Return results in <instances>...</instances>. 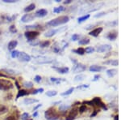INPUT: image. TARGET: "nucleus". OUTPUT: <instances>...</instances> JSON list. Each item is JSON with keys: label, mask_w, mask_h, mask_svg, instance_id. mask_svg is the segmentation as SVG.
<instances>
[{"label": "nucleus", "mask_w": 121, "mask_h": 120, "mask_svg": "<svg viewBox=\"0 0 121 120\" xmlns=\"http://www.w3.org/2000/svg\"><path fill=\"white\" fill-rule=\"evenodd\" d=\"M19 54V51L18 50H13V51H11V55L13 58H18Z\"/></svg>", "instance_id": "nucleus-36"}, {"label": "nucleus", "mask_w": 121, "mask_h": 120, "mask_svg": "<svg viewBox=\"0 0 121 120\" xmlns=\"http://www.w3.org/2000/svg\"><path fill=\"white\" fill-rule=\"evenodd\" d=\"M86 70V67L85 65L82 63H76L74 67H73V72L74 73H79V72H82Z\"/></svg>", "instance_id": "nucleus-7"}, {"label": "nucleus", "mask_w": 121, "mask_h": 120, "mask_svg": "<svg viewBox=\"0 0 121 120\" xmlns=\"http://www.w3.org/2000/svg\"><path fill=\"white\" fill-rule=\"evenodd\" d=\"M44 117L47 120H58L59 115L56 111V110L50 108V109H48V110L44 112Z\"/></svg>", "instance_id": "nucleus-2"}, {"label": "nucleus", "mask_w": 121, "mask_h": 120, "mask_svg": "<svg viewBox=\"0 0 121 120\" xmlns=\"http://www.w3.org/2000/svg\"><path fill=\"white\" fill-rule=\"evenodd\" d=\"M13 88H14V84H12L11 81H10L8 80L0 79V90L9 91V90L12 89Z\"/></svg>", "instance_id": "nucleus-4"}, {"label": "nucleus", "mask_w": 121, "mask_h": 120, "mask_svg": "<svg viewBox=\"0 0 121 120\" xmlns=\"http://www.w3.org/2000/svg\"><path fill=\"white\" fill-rule=\"evenodd\" d=\"M41 106H42V104H39V105H37L36 106H35V107L33 108V111H36V110H37L38 108L41 107Z\"/></svg>", "instance_id": "nucleus-51"}, {"label": "nucleus", "mask_w": 121, "mask_h": 120, "mask_svg": "<svg viewBox=\"0 0 121 120\" xmlns=\"http://www.w3.org/2000/svg\"><path fill=\"white\" fill-rule=\"evenodd\" d=\"M105 63H106V64H111V65H112V66H118L119 62H118V60L114 59V60L107 61V62H105Z\"/></svg>", "instance_id": "nucleus-30"}, {"label": "nucleus", "mask_w": 121, "mask_h": 120, "mask_svg": "<svg viewBox=\"0 0 121 120\" xmlns=\"http://www.w3.org/2000/svg\"><path fill=\"white\" fill-rule=\"evenodd\" d=\"M52 68H54L58 72V73L60 74H66L69 72V67H52Z\"/></svg>", "instance_id": "nucleus-14"}, {"label": "nucleus", "mask_w": 121, "mask_h": 120, "mask_svg": "<svg viewBox=\"0 0 121 120\" xmlns=\"http://www.w3.org/2000/svg\"><path fill=\"white\" fill-rule=\"evenodd\" d=\"M95 51V49L93 47H87V48L85 49V52H86L87 54H91Z\"/></svg>", "instance_id": "nucleus-40"}, {"label": "nucleus", "mask_w": 121, "mask_h": 120, "mask_svg": "<svg viewBox=\"0 0 121 120\" xmlns=\"http://www.w3.org/2000/svg\"><path fill=\"white\" fill-rule=\"evenodd\" d=\"M21 119L22 120H28L30 119V115H29L28 113H23L22 115H21Z\"/></svg>", "instance_id": "nucleus-37"}, {"label": "nucleus", "mask_w": 121, "mask_h": 120, "mask_svg": "<svg viewBox=\"0 0 121 120\" xmlns=\"http://www.w3.org/2000/svg\"><path fill=\"white\" fill-rule=\"evenodd\" d=\"M117 71L116 69H108L107 70V75L108 76V77H113L115 75H116Z\"/></svg>", "instance_id": "nucleus-23"}, {"label": "nucleus", "mask_w": 121, "mask_h": 120, "mask_svg": "<svg viewBox=\"0 0 121 120\" xmlns=\"http://www.w3.org/2000/svg\"><path fill=\"white\" fill-rule=\"evenodd\" d=\"M116 24H118V21L117 20H115V21H113V22H110V23L107 24V26H114V25H116Z\"/></svg>", "instance_id": "nucleus-47"}, {"label": "nucleus", "mask_w": 121, "mask_h": 120, "mask_svg": "<svg viewBox=\"0 0 121 120\" xmlns=\"http://www.w3.org/2000/svg\"><path fill=\"white\" fill-rule=\"evenodd\" d=\"M89 87V84H82V86H78V88H88Z\"/></svg>", "instance_id": "nucleus-50"}, {"label": "nucleus", "mask_w": 121, "mask_h": 120, "mask_svg": "<svg viewBox=\"0 0 121 120\" xmlns=\"http://www.w3.org/2000/svg\"><path fill=\"white\" fill-rule=\"evenodd\" d=\"M9 30H10V32H11L12 33H15L17 32V29H16V28H15V25H11V26H10Z\"/></svg>", "instance_id": "nucleus-41"}, {"label": "nucleus", "mask_w": 121, "mask_h": 120, "mask_svg": "<svg viewBox=\"0 0 121 120\" xmlns=\"http://www.w3.org/2000/svg\"><path fill=\"white\" fill-rule=\"evenodd\" d=\"M15 85H16V87L18 88L19 89V88H20V85H19V84L18 81H15Z\"/></svg>", "instance_id": "nucleus-56"}, {"label": "nucleus", "mask_w": 121, "mask_h": 120, "mask_svg": "<svg viewBox=\"0 0 121 120\" xmlns=\"http://www.w3.org/2000/svg\"><path fill=\"white\" fill-rule=\"evenodd\" d=\"M50 45V42L49 41H43V42H40L39 46H40V48H47Z\"/></svg>", "instance_id": "nucleus-24"}, {"label": "nucleus", "mask_w": 121, "mask_h": 120, "mask_svg": "<svg viewBox=\"0 0 121 120\" xmlns=\"http://www.w3.org/2000/svg\"><path fill=\"white\" fill-rule=\"evenodd\" d=\"M4 120H17V118L15 115H10L8 117L5 118Z\"/></svg>", "instance_id": "nucleus-43"}, {"label": "nucleus", "mask_w": 121, "mask_h": 120, "mask_svg": "<svg viewBox=\"0 0 121 120\" xmlns=\"http://www.w3.org/2000/svg\"><path fill=\"white\" fill-rule=\"evenodd\" d=\"M7 112V108L3 105H0V115Z\"/></svg>", "instance_id": "nucleus-34"}, {"label": "nucleus", "mask_w": 121, "mask_h": 120, "mask_svg": "<svg viewBox=\"0 0 121 120\" xmlns=\"http://www.w3.org/2000/svg\"><path fill=\"white\" fill-rule=\"evenodd\" d=\"M0 77H4V78H10L8 76H7V75H4L3 73H0Z\"/></svg>", "instance_id": "nucleus-53"}, {"label": "nucleus", "mask_w": 121, "mask_h": 120, "mask_svg": "<svg viewBox=\"0 0 121 120\" xmlns=\"http://www.w3.org/2000/svg\"><path fill=\"white\" fill-rule=\"evenodd\" d=\"M67 28H62V29H51V30L48 31L45 34H44V37H51L52 36H54L55 34H56V33L60 32V31H63L66 29Z\"/></svg>", "instance_id": "nucleus-11"}, {"label": "nucleus", "mask_w": 121, "mask_h": 120, "mask_svg": "<svg viewBox=\"0 0 121 120\" xmlns=\"http://www.w3.org/2000/svg\"><path fill=\"white\" fill-rule=\"evenodd\" d=\"M3 3H16V0H3Z\"/></svg>", "instance_id": "nucleus-48"}, {"label": "nucleus", "mask_w": 121, "mask_h": 120, "mask_svg": "<svg viewBox=\"0 0 121 120\" xmlns=\"http://www.w3.org/2000/svg\"><path fill=\"white\" fill-rule=\"evenodd\" d=\"M111 50H112V46L110 45H103L97 48V51L99 53L107 52V51H110Z\"/></svg>", "instance_id": "nucleus-12"}, {"label": "nucleus", "mask_w": 121, "mask_h": 120, "mask_svg": "<svg viewBox=\"0 0 121 120\" xmlns=\"http://www.w3.org/2000/svg\"><path fill=\"white\" fill-rule=\"evenodd\" d=\"M39 101L37 99H34V98H25L23 100V103L25 105H31V104L36 103V102H38Z\"/></svg>", "instance_id": "nucleus-18"}, {"label": "nucleus", "mask_w": 121, "mask_h": 120, "mask_svg": "<svg viewBox=\"0 0 121 120\" xmlns=\"http://www.w3.org/2000/svg\"><path fill=\"white\" fill-rule=\"evenodd\" d=\"M17 45H18V42H17V41H15V40L11 41V42L8 43V45H7V48H8L9 50L13 51L15 50V47L17 46Z\"/></svg>", "instance_id": "nucleus-16"}, {"label": "nucleus", "mask_w": 121, "mask_h": 120, "mask_svg": "<svg viewBox=\"0 0 121 120\" xmlns=\"http://www.w3.org/2000/svg\"><path fill=\"white\" fill-rule=\"evenodd\" d=\"M103 31V28L99 27V28H97V29H95L94 30H92L91 32H90L89 34L91 36H93V37H98L99 34L101 33V32Z\"/></svg>", "instance_id": "nucleus-15"}, {"label": "nucleus", "mask_w": 121, "mask_h": 120, "mask_svg": "<svg viewBox=\"0 0 121 120\" xmlns=\"http://www.w3.org/2000/svg\"><path fill=\"white\" fill-rule=\"evenodd\" d=\"M18 58L21 62H30L31 61V56L25 52H19Z\"/></svg>", "instance_id": "nucleus-8"}, {"label": "nucleus", "mask_w": 121, "mask_h": 120, "mask_svg": "<svg viewBox=\"0 0 121 120\" xmlns=\"http://www.w3.org/2000/svg\"><path fill=\"white\" fill-rule=\"evenodd\" d=\"M47 14H48V11H47L46 9H40L36 11L35 16L40 17V18H41V17H44L45 15H47Z\"/></svg>", "instance_id": "nucleus-13"}, {"label": "nucleus", "mask_w": 121, "mask_h": 120, "mask_svg": "<svg viewBox=\"0 0 121 120\" xmlns=\"http://www.w3.org/2000/svg\"><path fill=\"white\" fill-rule=\"evenodd\" d=\"M84 79H85V76H84V75H82V74H79L74 77V81H82V80H83Z\"/></svg>", "instance_id": "nucleus-32"}, {"label": "nucleus", "mask_w": 121, "mask_h": 120, "mask_svg": "<svg viewBox=\"0 0 121 120\" xmlns=\"http://www.w3.org/2000/svg\"><path fill=\"white\" fill-rule=\"evenodd\" d=\"M90 43V39L88 38H84V39H82L78 42V44L79 45H87Z\"/></svg>", "instance_id": "nucleus-35"}, {"label": "nucleus", "mask_w": 121, "mask_h": 120, "mask_svg": "<svg viewBox=\"0 0 121 120\" xmlns=\"http://www.w3.org/2000/svg\"><path fill=\"white\" fill-rule=\"evenodd\" d=\"M23 86L26 88H32L33 87V84L30 81H24L23 83Z\"/></svg>", "instance_id": "nucleus-28"}, {"label": "nucleus", "mask_w": 121, "mask_h": 120, "mask_svg": "<svg viewBox=\"0 0 121 120\" xmlns=\"http://www.w3.org/2000/svg\"><path fill=\"white\" fill-rule=\"evenodd\" d=\"M99 78H100V76H99V75H96V76H95V77H94L93 81H97V80H98Z\"/></svg>", "instance_id": "nucleus-52"}, {"label": "nucleus", "mask_w": 121, "mask_h": 120, "mask_svg": "<svg viewBox=\"0 0 121 120\" xmlns=\"http://www.w3.org/2000/svg\"><path fill=\"white\" fill-rule=\"evenodd\" d=\"M41 80H42V78L40 76H36L34 77V80L36 82V83H40V82L41 81Z\"/></svg>", "instance_id": "nucleus-44"}, {"label": "nucleus", "mask_w": 121, "mask_h": 120, "mask_svg": "<svg viewBox=\"0 0 121 120\" xmlns=\"http://www.w3.org/2000/svg\"><path fill=\"white\" fill-rule=\"evenodd\" d=\"M39 35H40V33H39L38 31H35V30L26 31L24 33V36L27 38L28 42H32V41H34Z\"/></svg>", "instance_id": "nucleus-5"}, {"label": "nucleus", "mask_w": 121, "mask_h": 120, "mask_svg": "<svg viewBox=\"0 0 121 120\" xmlns=\"http://www.w3.org/2000/svg\"><path fill=\"white\" fill-rule=\"evenodd\" d=\"M65 10V7H62V6H60V7H55L53 9V12L54 13H60L61 11H63Z\"/></svg>", "instance_id": "nucleus-31"}, {"label": "nucleus", "mask_w": 121, "mask_h": 120, "mask_svg": "<svg viewBox=\"0 0 121 120\" xmlns=\"http://www.w3.org/2000/svg\"><path fill=\"white\" fill-rule=\"evenodd\" d=\"M69 18L67 15H61V16H59L56 19H53L52 20L48 21L47 23V25L51 27H56V26H59L60 24H64L69 22Z\"/></svg>", "instance_id": "nucleus-1"}, {"label": "nucleus", "mask_w": 121, "mask_h": 120, "mask_svg": "<svg viewBox=\"0 0 121 120\" xmlns=\"http://www.w3.org/2000/svg\"><path fill=\"white\" fill-rule=\"evenodd\" d=\"M73 52L76 53V54H80V55H83L84 54H85V49L82 48V47H80V48H78L77 50H73Z\"/></svg>", "instance_id": "nucleus-25"}, {"label": "nucleus", "mask_w": 121, "mask_h": 120, "mask_svg": "<svg viewBox=\"0 0 121 120\" xmlns=\"http://www.w3.org/2000/svg\"><path fill=\"white\" fill-rule=\"evenodd\" d=\"M85 103L86 104H89L90 106H92V105H95V106H100V107L103 108V109L105 110H107V108L106 107V106L104 105V103L102 101V100H101L100 97H95L92 101H86L85 102Z\"/></svg>", "instance_id": "nucleus-6"}, {"label": "nucleus", "mask_w": 121, "mask_h": 120, "mask_svg": "<svg viewBox=\"0 0 121 120\" xmlns=\"http://www.w3.org/2000/svg\"><path fill=\"white\" fill-rule=\"evenodd\" d=\"M28 120H32V119H28Z\"/></svg>", "instance_id": "nucleus-59"}, {"label": "nucleus", "mask_w": 121, "mask_h": 120, "mask_svg": "<svg viewBox=\"0 0 121 120\" xmlns=\"http://www.w3.org/2000/svg\"><path fill=\"white\" fill-rule=\"evenodd\" d=\"M89 18H90V15L86 14V15H83V16H82V17H79V18L78 19V23H82V22H83V21L88 19Z\"/></svg>", "instance_id": "nucleus-27"}, {"label": "nucleus", "mask_w": 121, "mask_h": 120, "mask_svg": "<svg viewBox=\"0 0 121 120\" xmlns=\"http://www.w3.org/2000/svg\"><path fill=\"white\" fill-rule=\"evenodd\" d=\"M116 37H117V33H108V35H107V38L111 41L116 40Z\"/></svg>", "instance_id": "nucleus-26"}, {"label": "nucleus", "mask_w": 121, "mask_h": 120, "mask_svg": "<svg viewBox=\"0 0 121 120\" xmlns=\"http://www.w3.org/2000/svg\"><path fill=\"white\" fill-rule=\"evenodd\" d=\"M50 80H51L52 83L56 84H60V82H62V81H65V80H64L63 78H54V77L50 78Z\"/></svg>", "instance_id": "nucleus-22"}, {"label": "nucleus", "mask_w": 121, "mask_h": 120, "mask_svg": "<svg viewBox=\"0 0 121 120\" xmlns=\"http://www.w3.org/2000/svg\"><path fill=\"white\" fill-rule=\"evenodd\" d=\"M37 28V25H28V26H26V29L28 31H30V29H35Z\"/></svg>", "instance_id": "nucleus-42"}, {"label": "nucleus", "mask_w": 121, "mask_h": 120, "mask_svg": "<svg viewBox=\"0 0 121 120\" xmlns=\"http://www.w3.org/2000/svg\"><path fill=\"white\" fill-rule=\"evenodd\" d=\"M44 92V88H38V89H35L34 91L32 92H31V94H33V95H36V94L39 93V92H40V93H42V92Z\"/></svg>", "instance_id": "nucleus-38"}, {"label": "nucleus", "mask_w": 121, "mask_h": 120, "mask_svg": "<svg viewBox=\"0 0 121 120\" xmlns=\"http://www.w3.org/2000/svg\"><path fill=\"white\" fill-rule=\"evenodd\" d=\"M35 8H36V5H35L34 3H31V4H29L28 7H25L24 11H25V12H29V11H33Z\"/></svg>", "instance_id": "nucleus-21"}, {"label": "nucleus", "mask_w": 121, "mask_h": 120, "mask_svg": "<svg viewBox=\"0 0 121 120\" xmlns=\"http://www.w3.org/2000/svg\"><path fill=\"white\" fill-rule=\"evenodd\" d=\"M28 94H29V93L26 91V90L20 89V90H19L18 94H17L16 98H15V99H19V98L20 97H23V96H26V95H28Z\"/></svg>", "instance_id": "nucleus-20"}, {"label": "nucleus", "mask_w": 121, "mask_h": 120, "mask_svg": "<svg viewBox=\"0 0 121 120\" xmlns=\"http://www.w3.org/2000/svg\"><path fill=\"white\" fill-rule=\"evenodd\" d=\"M103 69V67H100V66H97V65H92V66H91L89 68L90 72H99Z\"/></svg>", "instance_id": "nucleus-17"}, {"label": "nucleus", "mask_w": 121, "mask_h": 120, "mask_svg": "<svg viewBox=\"0 0 121 120\" xmlns=\"http://www.w3.org/2000/svg\"><path fill=\"white\" fill-rule=\"evenodd\" d=\"M78 112L79 111H78V110L77 108H75V109H73L71 111L69 112V115L66 117L65 120H73L78 116Z\"/></svg>", "instance_id": "nucleus-10"}, {"label": "nucleus", "mask_w": 121, "mask_h": 120, "mask_svg": "<svg viewBox=\"0 0 121 120\" xmlns=\"http://www.w3.org/2000/svg\"><path fill=\"white\" fill-rule=\"evenodd\" d=\"M57 94V92L55 91V90H50V91H48L46 92V96L49 97H54Z\"/></svg>", "instance_id": "nucleus-29"}, {"label": "nucleus", "mask_w": 121, "mask_h": 120, "mask_svg": "<svg viewBox=\"0 0 121 120\" xmlns=\"http://www.w3.org/2000/svg\"><path fill=\"white\" fill-rule=\"evenodd\" d=\"M35 17H36L35 16V15L32 14V13H30V14H25L22 18H21V21H22L23 23L31 22V21L34 20Z\"/></svg>", "instance_id": "nucleus-9"}, {"label": "nucleus", "mask_w": 121, "mask_h": 120, "mask_svg": "<svg viewBox=\"0 0 121 120\" xmlns=\"http://www.w3.org/2000/svg\"><path fill=\"white\" fill-rule=\"evenodd\" d=\"M97 113H98V110H95V113L92 114V115H91V117H94L95 115H96V114H97Z\"/></svg>", "instance_id": "nucleus-57"}, {"label": "nucleus", "mask_w": 121, "mask_h": 120, "mask_svg": "<svg viewBox=\"0 0 121 120\" xmlns=\"http://www.w3.org/2000/svg\"><path fill=\"white\" fill-rule=\"evenodd\" d=\"M69 108V106L60 105V107H59V109H60V110H61V111H65L66 110H68Z\"/></svg>", "instance_id": "nucleus-39"}, {"label": "nucleus", "mask_w": 121, "mask_h": 120, "mask_svg": "<svg viewBox=\"0 0 121 120\" xmlns=\"http://www.w3.org/2000/svg\"><path fill=\"white\" fill-rule=\"evenodd\" d=\"M79 35L78 34H73V36H72L71 37V39H72V41H73V42H75V41H77V40H78L79 39Z\"/></svg>", "instance_id": "nucleus-45"}, {"label": "nucleus", "mask_w": 121, "mask_h": 120, "mask_svg": "<svg viewBox=\"0 0 121 120\" xmlns=\"http://www.w3.org/2000/svg\"><path fill=\"white\" fill-rule=\"evenodd\" d=\"M54 61L52 58L50 57H45V56H40L36 58L32 61L33 63L35 64H47V63H52Z\"/></svg>", "instance_id": "nucleus-3"}, {"label": "nucleus", "mask_w": 121, "mask_h": 120, "mask_svg": "<svg viewBox=\"0 0 121 120\" xmlns=\"http://www.w3.org/2000/svg\"><path fill=\"white\" fill-rule=\"evenodd\" d=\"M73 90H74V88H70L69 89H68V90H66L65 92H62L60 95H61V96H68V95H69V94H71L72 92H73Z\"/></svg>", "instance_id": "nucleus-33"}, {"label": "nucleus", "mask_w": 121, "mask_h": 120, "mask_svg": "<svg viewBox=\"0 0 121 120\" xmlns=\"http://www.w3.org/2000/svg\"><path fill=\"white\" fill-rule=\"evenodd\" d=\"M37 115H38V111H35V113H33V115H32L33 118L36 117V116H37Z\"/></svg>", "instance_id": "nucleus-55"}, {"label": "nucleus", "mask_w": 121, "mask_h": 120, "mask_svg": "<svg viewBox=\"0 0 121 120\" xmlns=\"http://www.w3.org/2000/svg\"><path fill=\"white\" fill-rule=\"evenodd\" d=\"M72 3V0H66V1L64 2L65 4H69V3Z\"/></svg>", "instance_id": "nucleus-54"}, {"label": "nucleus", "mask_w": 121, "mask_h": 120, "mask_svg": "<svg viewBox=\"0 0 121 120\" xmlns=\"http://www.w3.org/2000/svg\"><path fill=\"white\" fill-rule=\"evenodd\" d=\"M3 72H6V73H7L8 75H11V76H12V75H19V72H17V71L15 70H13V69H10V68H4V69H3Z\"/></svg>", "instance_id": "nucleus-19"}, {"label": "nucleus", "mask_w": 121, "mask_h": 120, "mask_svg": "<svg viewBox=\"0 0 121 120\" xmlns=\"http://www.w3.org/2000/svg\"><path fill=\"white\" fill-rule=\"evenodd\" d=\"M115 120H119V117H118V115H116V117H115Z\"/></svg>", "instance_id": "nucleus-58"}, {"label": "nucleus", "mask_w": 121, "mask_h": 120, "mask_svg": "<svg viewBox=\"0 0 121 120\" xmlns=\"http://www.w3.org/2000/svg\"><path fill=\"white\" fill-rule=\"evenodd\" d=\"M106 15V12H100V13H99V14L95 15V18H99V17H101V16H103V15Z\"/></svg>", "instance_id": "nucleus-49"}, {"label": "nucleus", "mask_w": 121, "mask_h": 120, "mask_svg": "<svg viewBox=\"0 0 121 120\" xmlns=\"http://www.w3.org/2000/svg\"><path fill=\"white\" fill-rule=\"evenodd\" d=\"M86 110V106H84V105L82 106L78 110V111L80 112V113H84Z\"/></svg>", "instance_id": "nucleus-46"}]
</instances>
